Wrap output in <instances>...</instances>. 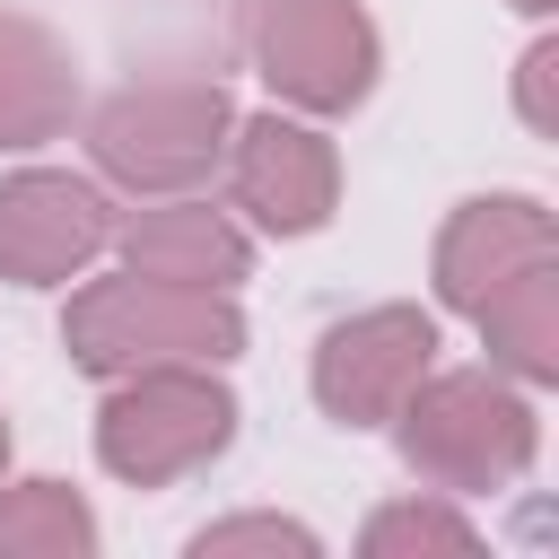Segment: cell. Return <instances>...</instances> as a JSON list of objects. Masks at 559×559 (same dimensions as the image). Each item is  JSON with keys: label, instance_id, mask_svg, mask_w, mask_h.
<instances>
[{"label": "cell", "instance_id": "3957f363", "mask_svg": "<svg viewBox=\"0 0 559 559\" xmlns=\"http://www.w3.org/2000/svg\"><path fill=\"white\" fill-rule=\"evenodd\" d=\"M236 445V393L218 384V367L201 358H166V367H131L105 376L96 402V463L131 489H166L201 463H218Z\"/></svg>", "mask_w": 559, "mask_h": 559}, {"label": "cell", "instance_id": "30bf717a", "mask_svg": "<svg viewBox=\"0 0 559 559\" xmlns=\"http://www.w3.org/2000/svg\"><path fill=\"white\" fill-rule=\"evenodd\" d=\"M105 253H122V271H148L175 288H245L253 280V236L227 210L183 201V192H148V210H114Z\"/></svg>", "mask_w": 559, "mask_h": 559}, {"label": "cell", "instance_id": "e0dca14e", "mask_svg": "<svg viewBox=\"0 0 559 559\" xmlns=\"http://www.w3.org/2000/svg\"><path fill=\"white\" fill-rule=\"evenodd\" d=\"M507 9H524V17H550V9H559V0H507Z\"/></svg>", "mask_w": 559, "mask_h": 559}, {"label": "cell", "instance_id": "4fadbf2b", "mask_svg": "<svg viewBox=\"0 0 559 559\" xmlns=\"http://www.w3.org/2000/svg\"><path fill=\"white\" fill-rule=\"evenodd\" d=\"M96 507L70 480H9L0 489V559H96Z\"/></svg>", "mask_w": 559, "mask_h": 559}, {"label": "cell", "instance_id": "ba28073f", "mask_svg": "<svg viewBox=\"0 0 559 559\" xmlns=\"http://www.w3.org/2000/svg\"><path fill=\"white\" fill-rule=\"evenodd\" d=\"M114 245V201L87 175L26 166L0 183V280L17 288H61Z\"/></svg>", "mask_w": 559, "mask_h": 559}, {"label": "cell", "instance_id": "7c38bea8", "mask_svg": "<svg viewBox=\"0 0 559 559\" xmlns=\"http://www.w3.org/2000/svg\"><path fill=\"white\" fill-rule=\"evenodd\" d=\"M480 341H489V367L515 376V384H559V262H533L515 271L507 288L480 297Z\"/></svg>", "mask_w": 559, "mask_h": 559}, {"label": "cell", "instance_id": "8fae6325", "mask_svg": "<svg viewBox=\"0 0 559 559\" xmlns=\"http://www.w3.org/2000/svg\"><path fill=\"white\" fill-rule=\"evenodd\" d=\"M79 122V61L70 44L26 17V9H0V148L26 157L44 140H61Z\"/></svg>", "mask_w": 559, "mask_h": 559}, {"label": "cell", "instance_id": "ac0fdd59", "mask_svg": "<svg viewBox=\"0 0 559 559\" xmlns=\"http://www.w3.org/2000/svg\"><path fill=\"white\" fill-rule=\"evenodd\" d=\"M9 445H17V437H9V411H0V472H9Z\"/></svg>", "mask_w": 559, "mask_h": 559}, {"label": "cell", "instance_id": "9c48e42d", "mask_svg": "<svg viewBox=\"0 0 559 559\" xmlns=\"http://www.w3.org/2000/svg\"><path fill=\"white\" fill-rule=\"evenodd\" d=\"M533 262H559V218L533 192H480V201H454L445 210L437 253H428V280H437V306L480 314V297L507 288Z\"/></svg>", "mask_w": 559, "mask_h": 559}, {"label": "cell", "instance_id": "5bb4252c", "mask_svg": "<svg viewBox=\"0 0 559 559\" xmlns=\"http://www.w3.org/2000/svg\"><path fill=\"white\" fill-rule=\"evenodd\" d=\"M358 550H367V559H472V550H480V524H472L445 489H428V498L376 507L367 533H358Z\"/></svg>", "mask_w": 559, "mask_h": 559}, {"label": "cell", "instance_id": "52a82bcc", "mask_svg": "<svg viewBox=\"0 0 559 559\" xmlns=\"http://www.w3.org/2000/svg\"><path fill=\"white\" fill-rule=\"evenodd\" d=\"M227 201L262 227V236H314L341 210V148L306 122V114H236L227 131Z\"/></svg>", "mask_w": 559, "mask_h": 559}, {"label": "cell", "instance_id": "5b68a950", "mask_svg": "<svg viewBox=\"0 0 559 559\" xmlns=\"http://www.w3.org/2000/svg\"><path fill=\"white\" fill-rule=\"evenodd\" d=\"M253 70L271 79V96L288 114H358L384 79V35L358 0H253Z\"/></svg>", "mask_w": 559, "mask_h": 559}, {"label": "cell", "instance_id": "8992f818", "mask_svg": "<svg viewBox=\"0 0 559 559\" xmlns=\"http://www.w3.org/2000/svg\"><path fill=\"white\" fill-rule=\"evenodd\" d=\"M428 367H437V314L393 297V306L341 314V323L314 341L306 384H314V411H323L332 428H384Z\"/></svg>", "mask_w": 559, "mask_h": 559}, {"label": "cell", "instance_id": "2e32d148", "mask_svg": "<svg viewBox=\"0 0 559 559\" xmlns=\"http://www.w3.org/2000/svg\"><path fill=\"white\" fill-rule=\"evenodd\" d=\"M559 44L542 35V44H524V61H515V114H524V131L533 140H550L559 131Z\"/></svg>", "mask_w": 559, "mask_h": 559}, {"label": "cell", "instance_id": "7a4b0ae2", "mask_svg": "<svg viewBox=\"0 0 559 559\" xmlns=\"http://www.w3.org/2000/svg\"><path fill=\"white\" fill-rule=\"evenodd\" d=\"M61 349L96 384L131 376V367H166V358L227 367V358H245V306H236V288H175L148 271H114V280H87L70 297Z\"/></svg>", "mask_w": 559, "mask_h": 559}, {"label": "cell", "instance_id": "9a60e30c", "mask_svg": "<svg viewBox=\"0 0 559 559\" xmlns=\"http://www.w3.org/2000/svg\"><path fill=\"white\" fill-rule=\"evenodd\" d=\"M236 550L314 559L323 542H314V524H297V515H227V524H201V533H192V559H236Z\"/></svg>", "mask_w": 559, "mask_h": 559}, {"label": "cell", "instance_id": "6da1fadb", "mask_svg": "<svg viewBox=\"0 0 559 559\" xmlns=\"http://www.w3.org/2000/svg\"><path fill=\"white\" fill-rule=\"evenodd\" d=\"M402 463L445 489V498H489V489H515L542 454V411H533V384L498 376V367H428L411 384V402L384 419Z\"/></svg>", "mask_w": 559, "mask_h": 559}, {"label": "cell", "instance_id": "277c9868", "mask_svg": "<svg viewBox=\"0 0 559 559\" xmlns=\"http://www.w3.org/2000/svg\"><path fill=\"white\" fill-rule=\"evenodd\" d=\"M236 96L218 79H131L87 114V157L122 192H192L218 175Z\"/></svg>", "mask_w": 559, "mask_h": 559}]
</instances>
